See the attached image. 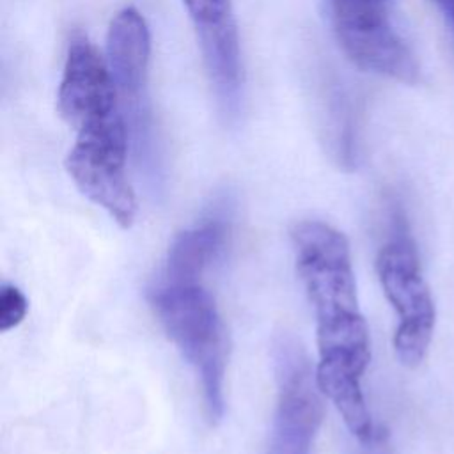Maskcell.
Here are the masks:
<instances>
[{
    "instance_id": "1",
    "label": "cell",
    "mask_w": 454,
    "mask_h": 454,
    "mask_svg": "<svg viewBox=\"0 0 454 454\" xmlns=\"http://www.w3.org/2000/svg\"><path fill=\"white\" fill-rule=\"evenodd\" d=\"M296 270L316 314V376L362 380L371 362L369 328L360 312L351 252L335 227L305 220L293 229Z\"/></svg>"
},
{
    "instance_id": "2",
    "label": "cell",
    "mask_w": 454,
    "mask_h": 454,
    "mask_svg": "<svg viewBox=\"0 0 454 454\" xmlns=\"http://www.w3.org/2000/svg\"><path fill=\"white\" fill-rule=\"evenodd\" d=\"M149 303L168 339L199 378L204 411L218 422L225 410L227 335L222 316L209 291L199 284L160 280L149 291Z\"/></svg>"
},
{
    "instance_id": "3",
    "label": "cell",
    "mask_w": 454,
    "mask_h": 454,
    "mask_svg": "<svg viewBox=\"0 0 454 454\" xmlns=\"http://www.w3.org/2000/svg\"><path fill=\"white\" fill-rule=\"evenodd\" d=\"M149 60L151 34L144 16L131 5L121 9L108 27L106 62L128 126L129 145L147 179L158 186L161 156L149 99Z\"/></svg>"
},
{
    "instance_id": "4",
    "label": "cell",
    "mask_w": 454,
    "mask_h": 454,
    "mask_svg": "<svg viewBox=\"0 0 454 454\" xmlns=\"http://www.w3.org/2000/svg\"><path fill=\"white\" fill-rule=\"evenodd\" d=\"M390 218L392 236L378 252L376 271L399 319L394 335L397 358L406 367H417L427 355L436 312L406 218L399 207L392 209Z\"/></svg>"
},
{
    "instance_id": "5",
    "label": "cell",
    "mask_w": 454,
    "mask_h": 454,
    "mask_svg": "<svg viewBox=\"0 0 454 454\" xmlns=\"http://www.w3.org/2000/svg\"><path fill=\"white\" fill-rule=\"evenodd\" d=\"M335 35L362 69L413 83L415 57L392 23V0H328Z\"/></svg>"
},
{
    "instance_id": "6",
    "label": "cell",
    "mask_w": 454,
    "mask_h": 454,
    "mask_svg": "<svg viewBox=\"0 0 454 454\" xmlns=\"http://www.w3.org/2000/svg\"><path fill=\"white\" fill-rule=\"evenodd\" d=\"M277 410L266 454H310L323 419L316 374L309 358L287 333L273 340Z\"/></svg>"
},
{
    "instance_id": "7",
    "label": "cell",
    "mask_w": 454,
    "mask_h": 454,
    "mask_svg": "<svg viewBox=\"0 0 454 454\" xmlns=\"http://www.w3.org/2000/svg\"><path fill=\"white\" fill-rule=\"evenodd\" d=\"M128 151L129 133L122 122L76 135L66 156V170L76 188L124 229L137 216V199L126 172Z\"/></svg>"
},
{
    "instance_id": "8",
    "label": "cell",
    "mask_w": 454,
    "mask_h": 454,
    "mask_svg": "<svg viewBox=\"0 0 454 454\" xmlns=\"http://www.w3.org/2000/svg\"><path fill=\"white\" fill-rule=\"evenodd\" d=\"M57 108L74 133L124 119L108 62L85 35L69 43Z\"/></svg>"
},
{
    "instance_id": "9",
    "label": "cell",
    "mask_w": 454,
    "mask_h": 454,
    "mask_svg": "<svg viewBox=\"0 0 454 454\" xmlns=\"http://www.w3.org/2000/svg\"><path fill=\"white\" fill-rule=\"evenodd\" d=\"M195 27L206 73L225 119L239 114L243 64L231 0H183Z\"/></svg>"
},
{
    "instance_id": "10",
    "label": "cell",
    "mask_w": 454,
    "mask_h": 454,
    "mask_svg": "<svg viewBox=\"0 0 454 454\" xmlns=\"http://www.w3.org/2000/svg\"><path fill=\"white\" fill-rule=\"evenodd\" d=\"M229 234L231 222L218 213L179 232L168 247L161 280L170 284H199L206 270L222 254Z\"/></svg>"
},
{
    "instance_id": "11",
    "label": "cell",
    "mask_w": 454,
    "mask_h": 454,
    "mask_svg": "<svg viewBox=\"0 0 454 454\" xmlns=\"http://www.w3.org/2000/svg\"><path fill=\"white\" fill-rule=\"evenodd\" d=\"M28 312V300L23 291L12 284H4L0 289V332L16 328Z\"/></svg>"
},
{
    "instance_id": "12",
    "label": "cell",
    "mask_w": 454,
    "mask_h": 454,
    "mask_svg": "<svg viewBox=\"0 0 454 454\" xmlns=\"http://www.w3.org/2000/svg\"><path fill=\"white\" fill-rule=\"evenodd\" d=\"M454 41V0H433Z\"/></svg>"
}]
</instances>
